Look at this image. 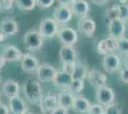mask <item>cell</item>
<instances>
[{"label": "cell", "mask_w": 128, "mask_h": 114, "mask_svg": "<svg viewBox=\"0 0 128 114\" xmlns=\"http://www.w3.org/2000/svg\"><path fill=\"white\" fill-rule=\"evenodd\" d=\"M23 92L31 104H39L43 97V90L40 84L36 80H28L24 83Z\"/></svg>", "instance_id": "obj_1"}, {"label": "cell", "mask_w": 128, "mask_h": 114, "mask_svg": "<svg viewBox=\"0 0 128 114\" xmlns=\"http://www.w3.org/2000/svg\"><path fill=\"white\" fill-rule=\"evenodd\" d=\"M44 37L39 31L30 30L24 35V46L28 50L34 51L43 46Z\"/></svg>", "instance_id": "obj_2"}, {"label": "cell", "mask_w": 128, "mask_h": 114, "mask_svg": "<svg viewBox=\"0 0 128 114\" xmlns=\"http://www.w3.org/2000/svg\"><path fill=\"white\" fill-rule=\"evenodd\" d=\"M59 30V25L51 17H45L39 24V32L44 38L54 37Z\"/></svg>", "instance_id": "obj_3"}, {"label": "cell", "mask_w": 128, "mask_h": 114, "mask_svg": "<svg viewBox=\"0 0 128 114\" xmlns=\"http://www.w3.org/2000/svg\"><path fill=\"white\" fill-rule=\"evenodd\" d=\"M96 100L98 104L106 107L115 101V92L108 86H102L98 87L96 90Z\"/></svg>", "instance_id": "obj_4"}, {"label": "cell", "mask_w": 128, "mask_h": 114, "mask_svg": "<svg viewBox=\"0 0 128 114\" xmlns=\"http://www.w3.org/2000/svg\"><path fill=\"white\" fill-rule=\"evenodd\" d=\"M60 42L64 46H74L78 39V33L73 28L70 27H61L59 28L58 33Z\"/></svg>", "instance_id": "obj_5"}, {"label": "cell", "mask_w": 128, "mask_h": 114, "mask_svg": "<svg viewBox=\"0 0 128 114\" xmlns=\"http://www.w3.org/2000/svg\"><path fill=\"white\" fill-rule=\"evenodd\" d=\"M56 69L49 64H42L38 67V71H36V78L42 83H53L54 76L56 74Z\"/></svg>", "instance_id": "obj_6"}, {"label": "cell", "mask_w": 128, "mask_h": 114, "mask_svg": "<svg viewBox=\"0 0 128 114\" xmlns=\"http://www.w3.org/2000/svg\"><path fill=\"white\" fill-rule=\"evenodd\" d=\"M39 109L42 114L52 112L56 107H58V95L49 92L46 96H43L38 104Z\"/></svg>", "instance_id": "obj_7"}, {"label": "cell", "mask_w": 128, "mask_h": 114, "mask_svg": "<svg viewBox=\"0 0 128 114\" xmlns=\"http://www.w3.org/2000/svg\"><path fill=\"white\" fill-rule=\"evenodd\" d=\"M73 14L74 13L71 8L59 5L54 10L53 18L58 25H64V24H67L72 19Z\"/></svg>", "instance_id": "obj_8"}, {"label": "cell", "mask_w": 128, "mask_h": 114, "mask_svg": "<svg viewBox=\"0 0 128 114\" xmlns=\"http://www.w3.org/2000/svg\"><path fill=\"white\" fill-rule=\"evenodd\" d=\"M116 50H118V39L114 37L109 36L102 39L98 44V52L100 55L115 53Z\"/></svg>", "instance_id": "obj_9"}, {"label": "cell", "mask_w": 128, "mask_h": 114, "mask_svg": "<svg viewBox=\"0 0 128 114\" xmlns=\"http://www.w3.org/2000/svg\"><path fill=\"white\" fill-rule=\"evenodd\" d=\"M108 32L111 37L120 39L125 36V23L120 19H113L108 22Z\"/></svg>", "instance_id": "obj_10"}, {"label": "cell", "mask_w": 128, "mask_h": 114, "mask_svg": "<svg viewBox=\"0 0 128 114\" xmlns=\"http://www.w3.org/2000/svg\"><path fill=\"white\" fill-rule=\"evenodd\" d=\"M96 30V24L92 18L88 16L80 18L78 21V31L85 37L91 38L94 36Z\"/></svg>", "instance_id": "obj_11"}, {"label": "cell", "mask_w": 128, "mask_h": 114, "mask_svg": "<svg viewBox=\"0 0 128 114\" xmlns=\"http://www.w3.org/2000/svg\"><path fill=\"white\" fill-rule=\"evenodd\" d=\"M120 58L116 53L104 55L103 57V69L108 73H114L120 70Z\"/></svg>", "instance_id": "obj_12"}, {"label": "cell", "mask_w": 128, "mask_h": 114, "mask_svg": "<svg viewBox=\"0 0 128 114\" xmlns=\"http://www.w3.org/2000/svg\"><path fill=\"white\" fill-rule=\"evenodd\" d=\"M87 78H88L89 82L91 83V85L93 87H95L96 88L100 87L102 86H106V75H105V73H103L98 69H92V70H90L88 71Z\"/></svg>", "instance_id": "obj_13"}, {"label": "cell", "mask_w": 128, "mask_h": 114, "mask_svg": "<svg viewBox=\"0 0 128 114\" xmlns=\"http://www.w3.org/2000/svg\"><path fill=\"white\" fill-rule=\"evenodd\" d=\"M21 70L27 73H32L38 71L39 67V62L36 57L30 53L23 54V57L21 59Z\"/></svg>", "instance_id": "obj_14"}, {"label": "cell", "mask_w": 128, "mask_h": 114, "mask_svg": "<svg viewBox=\"0 0 128 114\" xmlns=\"http://www.w3.org/2000/svg\"><path fill=\"white\" fill-rule=\"evenodd\" d=\"M76 51L73 46H62L59 50V59L62 64H71L76 62Z\"/></svg>", "instance_id": "obj_15"}, {"label": "cell", "mask_w": 128, "mask_h": 114, "mask_svg": "<svg viewBox=\"0 0 128 114\" xmlns=\"http://www.w3.org/2000/svg\"><path fill=\"white\" fill-rule=\"evenodd\" d=\"M73 76L71 73L67 71H58L56 74L54 76V79L53 81V84L58 87H62V88H68L71 83L73 82Z\"/></svg>", "instance_id": "obj_16"}, {"label": "cell", "mask_w": 128, "mask_h": 114, "mask_svg": "<svg viewBox=\"0 0 128 114\" xmlns=\"http://www.w3.org/2000/svg\"><path fill=\"white\" fill-rule=\"evenodd\" d=\"M2 56L5 58L7 62H16V61H21L23 53L16 46L8 45L4 47L2 51Z\"/></svg>", "instance_id": "obj_17"}, {"label": "cell", "mask_w": 128, "mask_h": 114, "mask_svg": "<svg viewBox=\"0 0 128 114\" xmlns=\"http://www.w3.org/2000/svg\"><path fill=\"white\" fill-rule=\"evenodd\" d=\"M91 106L92 104L86 97L82 95H76L72 109L78 114H88Z\"/></svg>", "instance_id": "obj_18"}, {"label": "cell", "mask_w": 128, "mask_h": 114, "mask_svg": "<svg viewBox=\"0 0 128 114\" xmlns=\"http://www.w3.org/2000/svg\"><path fill=\"white\" fill-rule=\"evenodd\" d=\"M0 32L3 33L6 37L16 35L18 32L17 23L11 18L3 19L0 23Z\"/></svg>", "instance_id": "obj_19"}, {"label": "cell", "mask_w": 128, "mask_h": 114, "mask_svg": "<svg viewBox=\"0 0 128 114\" xmlns=\"http://www.w3.org/2000/svg\"><path fill=\"white\" fill-rule=\"evenodd\" d=\"M72 11L76 16L83 18L88 15L90 11L89 3L85 0H75L72 4Z\"/></svg>", "instance_id": "obj_20"}, {"label": "cell", "mask_w": 128, "mask_h": 114, "mask_svg": "<svg viewBox=\"0 0 128 114\" xmlns=\"http://www.w3.org/2000/svg\"><path fill=\"white\" fill-rule=\"evenodd\" d=\"M76 94L70 91L68 88L63 89L62 91L58 93V106L62 107L64 109H72L73 105L75 102L76 99Z\"/></svg>", "instance_id": "obj_21"}, {"label": "cell", "mask_w": 128, "mask_h": 114, "mask_svg": "<svg viewBox=\"0 0 128 114\" xmlns=\"http://www.w3.org/2000/svg\"><path fill=\"white\" fill-rule=\"evenodd\" d=\"M2 91L6 97L9 99L16 97L19 95V85L14 80L9 79L4 82L2 87Z\"/></svg>", "instance_id": "obj_22"}, {"label": "cell", "mask_w": 128, "mask_h": 114, "mask_svg": "<svg viewBox=\"0 0 128 114\" xmlns=\"http://www.w3.org/2000/svg\"><path fill=\"white\" fill-rule=\"evenodd\" d=\"M9 109L12 114H22L24 111H26L28 108L23 99L18 95L16 97L10 99Z\"/></svg>", "instance_id": "obj_23"}, {"label": "cell", "mask_w": 128, "mask_h": 114, "mask_svg": "<svg viewBox=\"0 0 128 114\" xmlns=\"http://www.w3.org/2000/svg\"><path fill=\"white\" fill-rule=\"evenodd\" d=\"M88 75V71L86 66L80 62V61H76L75 63V68L72 73L73 79H80V80H84L85 78H87Z\"/></svg>", "instance_id": "obj_24"}, {"label": "cell", "mask_w": 128, "mask_h": 114, "mask_svg": "<svg viewBox=\"0 0 128 114\" xmlns=\"http://www.w3.org/2000/svg\"><path fill=\"white\" fill-rule=\"evenodd\" d=\"M14 2L16 7L21 11H32L36 6V0H16Z\"/></svg>", "instance_id": "obj_25"}, {"label": "cell", "mask_w": 128, "mask_h": 114, "mask_svg": "<svg viewBox=\"0 0 128 114\" xmlns=\"http://www.w3.org/2000/svg\"><path fill=\"white\" fill-rule=\"evenodd\" d=\"M68 89L74 94H80L84 89V81L80 79H74L68 87Z\"/></svg>", "instance_id": "obj_26"}, {"label": "cell", "mask_w": 128, "mask_h": 114, "mask_svg": "<svg viewBox=\"0 0 128 114\" xmlns=\"http://www.w3.org/2000/svg\"><path fill=\"white\" fill-rule=\"evenodd\" d=\"M118 50L122 54H128V38L124 36L118 39Z\"/></svg>", "instance_id": "obj_27"}, {"label": "cell", "mask_w": 128, "mask_h": 114, "mask_svg": "<svg viewBox=\"0 0 128 114\" xmlns=\"http://www.w3.org/2000/svg\"><path fill=\"white\" fill-rule=\"evenodd\" d=\"M104 114H122L120 108L117 103H112L105 107Z\"/></svg>", "instance_id": "obj_28"}, {"label": "cell", "mask_w": 128, "mask_h": 114, "mask_svg": "<svg viewBox=\"0 0 128 114\" xmlns=\"http://www.w3.org/2000/svg\"><path fill=\"white\" fill-rule=\"evenodd\" d=\"M118 19L123 21L128 20V5L118 4Z\"/></svg>", "instance_id": "obj_29"}, {"label": "cell", "mask_w": 128, "mask_h": 114, "mask_svg": "<svg viewBox=\"0 0 128 114\" xmlns=\"http://www.w3.org/2000/svg\"><path fill=\"white\" fill-rule=\"evenodd\" d=\"M104 111H105V107L98 103L91 106L88 114H104Z\"/></svg>", "instance_id": "obj_30"}, {"label": "cell", "mask_w": 128, "mask_h": 114, "mask_svg": "<svg viewBox=\"0 0 128 114\" xmlns=\"http://www.w3.org/2000/svg\"><path fill=\"white\" fill-rule=\"evenodd\" d=\"M56 0H36V6H38L41 9H48L52 7Z\"/></svg>", "instance_id": "obj_31"}, {"label": "cell", "mask_w": 128, "mask_h": 114, "mask_svg": "<svg viewBox=\"0 0 128 114\" xmlns=\"http://www.w3.org/2000/svg\"><path fill=\"white\" fill-rule=\"evenodd\" d=\"M120 79L123 84H128V69L123 68L120 71Z\"/></svg>", "instance_id": "obj_32"}, {"label": "cell", "mask_w": 128, "mask_h": 114, "mask_svg": "<svg viewBox=\"0 0 128 114\" xmlns=\"http://www.w3.org/2000/svg\"><path fill=\"white\" fill-rule=\"evenodd\" d=\"M50 114H69V113H68V109H64L62 107L58 106V107H56V109H54Z\"/></svg>", "instance_id": "obj_33"}, {"label": "cell", "mask_w": 128, "mask_h": 114, "mask_svg": "<svg viewBox=\"0 0 128 114\" xmlns=\"http://www.w3.org/2000/svg\"><path fill=\"white\" fill-rule=\"evenodd\" d=\"M9 112H10V109L4 103L0 102V114H9Z\"/></svg>", "instance_id": "obj_34"}, {"label": "cell", "mask_w": 128, "mask_h": 114, "mask_svg": "<svg viewBox=\"0 0 128 114\" xmlns=\"http://www.w3.org/2000/svg\"><path fill=\"white\" fill-rule=\"evenodd\" d=\"M14 1H16V0H2V3H3V7L5 8V9H11L12 7V3H14Z\"/></svg>", "instance_id": "obj_35"}, {"label": "cell", "mask_w": 128, "mask_h": 114, "mask_svg": "<svg viewBox=\"0 0 128 114\" xmlns=\"http://www.w3.org/2000/svg\"><path fill=\"white\" fill-rule=\"evenodd\" d=\"M75 0H58V2L59 3L60 6H66V7H69L70 5L73 4Z\"/></svg>", "instance_id": "obj_36"}, {"label": "cell", "mask_w": 128, "mask_h": 114, "mask_svg": "<svg viewBox=\"0 0 128 114\" xmlns=\"http://www.w3.org/2000/svg\"><path fill=\"white\" fill-rule=\"evenodd\" d=\"M92 1H93L94 4H96V6H100V7L105 5L108 2V0H92Z\"/></svg>", "instance_id": "obj_37"}, {"label": "cell", "mask_w": 128, "mask_h": 114, "mask_svg": "<svg viewBox=\"0 0 128 114\" xmlns=\"http://www.w3.org/2000/svg\"><path fill=\"white\" fill-rule=\"evenodd\" d=\"M6 63H7L6 59L2 56V55H0V70H1V69H3V68L5 67Z\"/></svg>", "instance_id": "obj_38"}, {"label": "cell", "mask_w": 128, "mask_h": 114, "mask_svg": "<svg viewBox=\"0 0 128 114\" xmlns=\"http://www.w3.org/2000/svg\"><path fill=\"white\" fill-rule=\"evenodd\" d=\"M123 66L125 69H128V54L125 55V57L123 59Z\"/></svg>", "instance_id": "obj_39"}, {"label": "cell", "mask_w": 128, "mask_h": 114, "mask_svg": "<svg viewBox=\"0 0 128 114\" xmlns=\"http://www.w3.org/2000/svg\"><path fill=\"white\" fill-rule=\"evenodd\" d=\"M22 114H36L34 111H32V110H31V109H27L26 111H24Z\"/></svg>", "instance_id": "obj_40"}, {"label": "cell", "mask_w": 128, "mask_h": 114, "mask_svg": "<svg viewBox=\"0 0 128 114\" xmlns=\"http://www.w3.org/2000/svg\"><path fill=\"white\" fill-rule=\"evenodd\" d=\"M118 2H120V4H122V5H127L128 0H118Z\"/></svg>", "instance_id": "obj_41"}, {"label": "cell", "mask_w": 128, "mask_h": 114, "mask_svg": "<svg viewBox=\"0 0 128 114\" xmlns=\"http://www.w3.org/2000/svg\"><path fill=\"white\" fill-rule=\"evenodd\" d=\"M0 82H1V76H0Z\"/></svg>", "instance_id": "obj_42"}, {"label": "cell", "mask_w": 128, "mask_h": 114, "mask_svg": "<svg viewBox=\"0 0 128 114\" xmlns=\"http://www.w3.org/2000/svg\"><path fill=\"white\" fill-rule=\"evenodd\" d=\"M127 21H128V20H127Z\"/></svg>", "instance_id": "obj_43"}]
</instances>
